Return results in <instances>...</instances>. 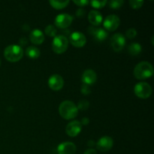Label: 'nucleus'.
I'll return each mask as SVG.
<instances>
[{"mask_svg":"<svg viewBox=\"0 0 154 154\" xmlns=\"http://www.w3.org/2000/svg\"><path fill=\"white\" fill-rule=\"evenodd\" d=\"M134 92L140 99H148L152 94V87L146 82L138 83L134 87Z\"/></svg>","mask_w":154,"mask_h":154,"instance_id":"obj_5","label":"nucleus"},{"mask_svg":"<svg viewBox=\"0 0 154 154\" xmlns=\"http://www.w3.org/2000/svg\"><path fill=\"white\" fill-rule=\"evenodd\" d=\"M90 4H91L92 7L94 8H102L105 6V5L107 4V1H96V0H93V1L90 2Z\"/></svg>","mask_w":154,"mask_h":154,"instance_id":"obj_24","label":"nucleus"},{"mask_svg":"<svg viewBox=\"0 0 154 154\" xmlns=\"http://www.w3.org/2000/svg\"><path fill=\"white\" fill-rule=\"evenodd\" d=\"M111 45L115 52H120L126 45V38L121 33H116L111 37Z\"/></svg>","mask_w":154,"mask_h":154,"instance_id":"obj_6","label":"nucleus"},{"mask_svg":"<svg viewBox=\"0 0 154 154\" xmlns=\"http://www.w3.org/2000/svg\"><path fill=\"white\" fill-rule=\"evenodd\" d=\"M81 92L84 95H89L91 93V89H90V87L89 85L83 84L81 87Z\"/></svg>","mask_w":154,"mask_h":154,"instance_id":"obj_27","label":"nucleus"},{"mask_svg":"<svg viewBox=\"0 0 154 154\" xmlns=\"http://www.w3.org/2000/svg\"><path fill=\"white\" fill-rule=\"evenodd\" d=\"M70 43L75 48H82L86 45L87 38L85 35L80 32H75L70 35Z\"/></svg>","mask_w":154,"mask_h":154,"instance_id":"obj_9","label":"nucleus"},{"mask_svg":"<svg viewBox=\"0 0 154 154\" xmlns=\"http://www.w3.org/2000/svg\"><path fill=\"white\" fill-rule=\"evenodd\" d=\"M88 20L92 25L99 26L102 22V15L98 11H91L88 14Z\"/></svg>","mask_w":154,"mask_h":154,"instance_id":"obj_17","label":"nucleus"},{"mask_svg":"<svg viewBox=\"0 0 154 154\" xmlns=\"http://www.w3.org/2000/svg\"><path fill=\"white\" fill-rule=\"evenodd\" d=\"M41 51L35 46H30L26 50V55L30 59H37L40 57Z\"/></svg>","mask_w":154,"mask_h":154,"instance_id":"obj_18","label":"nucleus"},{"mask_svg":"<svg viewBox=\"0 0 154 154\" xmlns=\"http://www.w3.org/2000/svg\"><path fill=\"white\" fill-rule=\"evenodd\" d=\"M73 21V17L68 14H60L55 18L56 26L60 29H66L72 24Z\"/></svg>","mask_w":154,"mask_h":154,"instance_id":"obj_8","label":"nucleus"},{"mask_svg":"<svg viewBox=\"0 0 154 154\" xmlns=\"http://www.w3.org/2000/svg\"><path fill=\"white\" fill-rule=\"evenodd\" d=\"M5 58L11 63L20 61L23 56V51L19 45H11L6 47L4 51Z\"/></svg>","mask_w":154,"mask_h":154,"instance_id":"obj_3","label":"nucleus"},{"mask_svg":"<svg viewBox=\"0 0 154 154\" xmlns=\"http://www.w3.org/2000/svg\"><path fill=\"white\" fill-rule=\"evenodd\" d=\"M120 23V20L118 16L114 14L108 15L105 19L103 23L104 27L109 32H114L119 27Z\"/></svg>","mask_w":154,"mask_h":154,"instance_id":"obj_7","label":"nucleus"},{"mask_svg":"<svg viewBox=\"0 0 154 154\" xmlns=\"http://www.w3.org/2000/svg\"><path fill=\"white\" fill-rule=\"evenodd\" d=\"M113 145H114V141L112 138L109 136H104L98 141L96 147L100 151L107 152L112 148Z\"/></svg>","mask_w":154,"mask_h":154,"instance_id":"obj_12","label":"nucleus"},{"mask_svg":"<svg viewBox=\"0 0 154 154\" xmlns=\"http://www.w3.org/2000/svg\"><path fill=\"white\" fill-rule=\"evenodd\" d=\"M89 123H90V120H89L88 117H83L82 120H81V125H84V126H86V125H88Z\"/></svg>","mask_w":154,"mask_h":154,"instance_id":"obj_30","label":"nucleus"},{"mask_svg":"<svg viewBox=\"0 0 154 154\" xmlns=\"http://www.w3.org/2000/svg\"><path fill=\"white\" fill-rule=\"evenodd\" d=\"M137 35V31L135 29L130 28L129 29L126 30V36L129 39H133L136 37Z\"/></svg>","mask_w":154,"mask_h":154,"instance_id":"obj_26","label":"nucleus"},{"mask_svg":"<svg viewBox=\"0 0 154 154\" xmlns=\"http://www.w3.org/2000/svg\"><path fill=\"white\" fill-rule=\"evenodd\" d=\"M48 85L54 91H59L64 86V80L60 75H53L48 80Z\"/></svg>","mask_w":154,"mask_h":154,"instance_id":"obj_10","label":"nucleus"},{"mask_svg":"<svg viewBox=\"0 0 154 154\" xmlns=\"http://www.w3.org/2000/svg\"><path fill=\"white\" fill-rule=\"evenodd\" d=\"M96 80H97V75L95 71L92 70V69H87L86 71H84L82 77H81V81H82L83 84L89 86L94 84Z\"/></svg>","mask_w":154,"mask_h":154,"instance_id":"obj_15","label":"nucleus"},{"mask_svg":"<svg viewBox=\"0 0 154 154\" xmlns=\"http://www.w3.org/2000/svg\"><path fill=\"white\" fill-rule=\"evenodd\" d=\"M90 107V102L89 101L86 100V99H82V100L79 101L78 104V110H81V111H86Z\"/></svg>","mask_w":154,"mask_h":154,"instance_id":"obj_22","label":"nucleus"},{"mask_svg":"<svg viewBox=\"0 0 154 154\" xmlns=\"http://www.w3.org/2000/svg\"><path fill=\"white\" fill-rule=\"evenodd\" d=\"M144 1H137V0H130L129 5L134 9H138L142 7Z\"/></svg>","mask_w":154,"mask_h":154,"instance_id":"obj_25","label":"nucleus"},{"mask_svg":"<svg viewBox=\"0 0 154 154\" xmlns=\"http://www.w3.org/2000/svg\"><path fill=\"white\" fill-rule=\"evenodd\" d=\"M153 67L148 62H141L135 66L134 69V76L138 80H145L153 75Z\"/></svg>","mask_w":154,"mask_h":154,"instance_id":"obj_1","label":"nucleus"},{"mask_svg":"<svg viewBox=\"0 0 154 154\" xmlns=\"http://www.w3.org/2000/svg\"><path fill=\"white\" fill-rule=\"evenodd\" d=\"M76 150L75 144L70 141L61 143L57 147L58 154H75L76 153Z\"/></svg>","mask_w":154,"mask_h":154,"instance_id":"obj_13","label":"nucleus"},{"mask_svg":"<svg viewBox=\"0 0 154 154\" xmlns=\"http://www.w3.org/2000/svg\"><path fill=\"white\" fill-rule=\"evenodd\" d=\"M142 51L141 45L138 43H132L128 48V51L132 56H137Z\"/></svg>","mask_w":154,"mask_h":154,"instance_id":"obj_19","label":"nucleus"},{"mask_svg":"<svg viewBox=\"0 0 154 154\" xmlns=\"http://www.w3.org/2000/svg\"><path fill=\"white\" fill-rule=\"evenodd\" d=\"M73 2L75 3V5H77L79 7H84V6H86L87 5L89 4V1H87V0H80V1H73Z\"/></svg>","mask_w":154,"mask_h":154,"instance_id":"obj_28","label":"nucleus"},{"mask_svg":"<svg viewBox=\"0 0 154 154\" xmlns=\"http://www.w3.org/2000/svg\"><path fill=\"white\" fill-rule=\"evenodd\" d=\"M29 39L30 42L34 45H42L45 41V35L40 29H35L30 32Z\"/></svg>","mask_w":154,"mask_h":154,"instance_id":"obj_16","label":"nucleus"},{"mask_svg":"<svg viewBox=\"0 0 154 154\" xmlns=\"http://www.w3.org/2000/svg\"><path fill=\"white\" fill-rule=\"evenodd\" d=\"M59 113L65 120H72L78 116V109L73 102L69 100L63 101L59 107Z\"/></svg>","mask_w":154,"mask_h":154,"instance_id":"obj_2","label":"nucleus"},{"mask_svg":"<svg viewBox=\"0 0 154 154\" xmlns=\"http://www.w3.org/2000/svg\"><path fill=\"white\" fill-rule=\"evenodd\" d=\"M85 15V11L82 8H80L76 12V16L78 17H83Z\"/></svg>","mask_w":154,"mask_h":154,"instance_id":"obj_29","label":"nucleus"},{"mask_svg":"<svg viewBox=\"0 0 154 154\" xmlns=\"http://www.w3.org/2000/svg\"><path fill=\"white\" fill-rule=\"evenodd\" d=\"M69 47V40L64 35H57L52 42V49L57 54H62L66 52Z\"/></svg>","mask_w":154,"mask_h":154,"instance_id":"obj_4","label":"nucleus"},{"mask_svg":"<svg viewBox=\"0 0 154 154\" xmlns=\"http://www.w3.org/2000/svg\"><path fill=\"white\" fill-rule=\"evenodd\" d=\"M45 32L47 35L49 36V37H55V36H57V29L54 25H48L45 28Z\"/></svg>","mask_w":154,"mask_h":154,"instance_id":"obj_21","label":"nucleus"},{"mask_svg":"<svg viewBox=\"0 0 154 154\" xmlns=\"http://www.w3.org/2000/svg\"><path fill=\"white\" fill-rule=\"evenodd\" d=\"M69 4V1H55V0H51L50 1V5L51 7L57 10H61L65 8Z\"/></svg>","mask_w":154,"mask_h":154,"instance_id":"obj_20","label":"nucleus"},{"mask_svg":"<svg viewBox=\"0 0 154 154\" xmlns=\"http://www.w3.org/2000/svg\"><path fill=\"white\" fill-rule=\"evenodd\" d=\"M87 145L89 147H93L95 145V141H92V140H90V141L87 142Z\"/></svg>","mask_w":154,"mask_h":154,"instance_id":"obj_32","label":"nucleus"},{"mask_svg":"<svg viewBox=\"0 0 154 154\" xmlns=\"http://www.w3.org/2000/svg\"><path fill=\"white\" fill-rule=\"evenodd\" d=\"M84 154H97V152H96V150H94V149L90 148L86 150Z\"/></svg>","mask_w":154,"mask_h":154,"instance_id":"obj_31","label":"nucleus"},{"mask_svg":"<svg viewBox=\"0 0 154 154\" xmlns=\"http://www.w3.org/2000/svg\"><path fill=\"white\" fill-rule=\"evenodd\" d=\"M88 31L91 35L94 37L95 40L97 42H103L107 38L108 35V32L105 29L102 28H95V27H90Z\"/></svg>","mask_w":154,"mask_h":154,"instance_id":"obj_14","label":"nucleus"},{"mask_svg":"<svg viewBox=\"0 0 154 154\" xmlns=\"http://www.w3.org/2000/svg\"><path fill=\"white\" fill-rule=\"evenodd\" d=\"M81 129H82V125L81 122L78 120H73L67 125L66 128V132L69 136L76 137L81 132Z\"/></svg>","mask_w":154,"mask_h":154,"instance_id":"obj_11","label":"nucleus"},{"mask_svg":"<svg viewBox=\"0 0 154 154\" xmlns=\"http://www.w3.org/2000/svg\"><path fill=\"white\" fill-rule=\"evenodd\" d=\"M0 65H1V61H0Z\"/></svg>","mask_w":154,"mask_h":154,"instance_id":"obj_33","label":"nucleus"},{"mask_svg":"<svg viewBox=\"0 0 154 154\" xmlns=\"http://www.w3.org/2000/svg\"><path fill=\"white\" fill-rule=\"evenodd\" d=\"M124 2L123 0H111L109 2V6L111 8L118 9L123 6Z\"/></svg>","mask_w":154,"mask_h":154,"instance_id":"obj_23","label":"nucleus"}]
</instances>
